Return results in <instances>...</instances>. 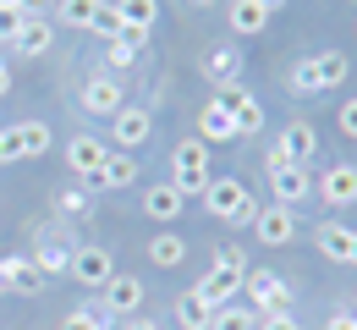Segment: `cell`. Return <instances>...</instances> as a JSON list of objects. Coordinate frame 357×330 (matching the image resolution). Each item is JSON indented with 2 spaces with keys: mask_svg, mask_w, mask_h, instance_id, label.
Returning <instances> with one entry per match:
<instances>
[{
  "mask_svg": "<svg viewBox=\"0 0 357 330\" xmlns=\"http://www.w3.org/2000/svg\"><path fill=\"white\" fill-rule=\"evenodd\" d=\"M66 276L77 286H105L116 276V259H110V248H99V242H83V248H72V259H66Z\"/></svg>",
  "mask_w": 357,
  "mask_h": 330,
  "instance_id": "6",
  "label": "cell"
},
{
  "mask_svg": "<svg viewBox=\"0 0 357 330\" xmlns=\"http://www.w3.org/2000/svg\"><path fill=\"white\" fill-rule=\"evenodd\" d=\"M269 188H275V204L280 209H297V204H308V165H280V171H269Z\"/></svg>",
  "mask_w": 357,
  "mask_h": 330,
  "instance_id": "15",
  "label": "cell"
},
{
  "mask_svg": "<svg viewBox=\"0 0 357 330\" xmlns=\"http://www.w3.org/2000/svg\"><path fill=\"white\" fill-rule=\"evenodd\" d=\"M181 209H187V198H181L171 182H154V188H143V215H149V220L171 226V220H181Z\"/></svg>",
  "mask_w": 357,
  "mask_h": 330,
  "instance_id": "17",
  "label": "cell"
},
{
  "mask_svg": "<svg viewBox=\"0 0 357 330\" xmlns=\"http://www.w3.org/2000/svg\"><path fill=\"white\" fill-rule=\"evenodd\" d=\"M50 45H55V22H50V17H28V22L17 28V39H11V50L28 55V61L50 55Z\"/></svg>",
  "mask_w": 357,
  "mask_h": 330,
  "instance_id": "18",
  "label": "cell"
},
{
  "mask_svg": "<svg viewBox=\"0 0 357 330\" xmlns=\"http://www.w3.org/2000/svg\"><path fill=\"white\" fill-rule=\"evenodd\" d=\"M204 77H215V83H236L242 77V50H231V45H215L209 55H204Z\"/></svg>",
  "mask_w": 357,
  "mask_h": 330,
  "instance_id": "22",
  "label": "cell"
},
{
  "mask_svg": "<svg viewBox=\"0 0 357 330\" xmlns=\"http://www.w3.org/2000/svg\"><path fill=\"white\" fill-rule=\"evenodd\" d=\"M313 248H319L330 264H347V259H352V226H347V220H319V226H313Z\"/></svg>",
  "mask_w": 357,
  "mask_h": 330,
  "instance_id": "16",
  "label": "cell"
},
{
  "mask_svg": "<svg viewBox=\"0 0 357 330\" xmlns=\"http://www.w3.org/2000/svg\"><path fill=\"white\" fill-rule=\"evenodd\" d=\"M6 138H11V154H17V160H45L50 127L45 121H17V127H6Z\"/></svg>",
  "mask_w": 357,
  "mask_h": 330,
  "instance_id": "19",
  "label": "cell"
},
{
  "mask_svg": "<svg viewBox=\"0 0 357 330\" xmlns=\"http://www.w3.org/2000/svg\"><path fill=\"white\" fill-rule=\"evenodd\" d=\"M17 11H22V17H50L55 0H17Z\"/></svg>",
  "mask_w": 357,
  "mask_h": 330,
  "instance_id": "37",
  "label": "cell"
},
{
  "mask_svg": "<svg viewBox=\"0 0 357 330\" xmlns=\"http://www.w3.org/2000/svg\"><path fill=\"white\" fill-rule=\"evenodd\" d=\"M259 6H264V11H280V6H286V0H259Z\"/></svg>",
  "mask_w": 357,
  "mask_h": 330,
  "instance_id": "43",
  "label": "cell"
},
{
  "mask_svg": "<svg viewBox=\"0 0 357 330\" xmlns=\"http://www.w3.org/2000/svg\"><path fill=\"white\" fill-rule=\"evenodd\" d=\"M335 121H341V133H347V138H357V99L341 105V116H335Z\"/></svg>",
  "mask_w": 357,
  "mask_h": 330,
  "instance_id": "36",
  "label": "cell"
},
{
  "mask_svg": "<svg viewBox=\"0 0 357 330\" xmlns=\"http://www.w3.org/2000/svg\"><path fill=\"white\" fill-rule=\"evenodd\" d=\"M45 276H66V259H72V242L55 232V226H45V232H33V253H28Z\"/></svg>",
  "mask_w": 357,
  "mask_h": 330,
  "instance_id": "14",
  "label": "cell"
},
{
  "mask_svg": "<svg viewBox=\"0 0 357 330\" xmlns=\"http://www.w3.org/2000/svg\"><path fill=\"white\" fill-rule=\"evenodd\" d=\"M143 50H149V33H137V28H127L121 39H110V45H105V66H110V77H121L127 66H137Z\"/></svg>",
  "mask_w": 357,
  "mask_h": 330,
  "instance_id": "20",
  "label": "cell"
},
{
  "mask_svg": "<svg viewBox=\"0 0 357 330\" xmlns=\"http://www.w3.org/2000/svg\"><path fill=\"white\" fill-rule=\"evenodd\" d=\"M275 154H280L286 165H308L313 154H319V133H313L308 121H286L280 138H275Z\"/></svg>",
  "mask_w": 357,
  "mask_h": 330,
  "instance_id": "11",
  "label": "cell"
},
{
  "mask_svg": "<svg viewBox=\"0 0 357 330\" xmlns=\"http://www.w3.org/2000/svg\"><path fill=\"white\" fill-rule=\"evenodd\" d=\"M253 237H259L264 248H286V242H297V215L280 209V204H269V209L253 215Z\"/></svg>",
  "mask_w": 357,
  "mask_h": 330,
  "instance_id": "12",
  "label": "cell"
},
{
  "mask_svg": "<svg viewBox=\"0 0 357 330\" xmlns=\"http://www.w3.org/2000/svg\"><path fill=\"white\" fill-rule=\"evenodd\" d=\"M77 105L89 110V116H116L121 105H127V89H121V77H110V72H93L89 83H83V94Z\"/></svg>",
  "mask_w": 357,
  "mask_h": 330,
  "instance_id": "9",
  "label": "cell"
},
{
  "mask_svg": "<svg viewBox=\"0 0 357 330\" xmlns=\"http://www.w3.org/2000/svg\"><path fill=\"white\" fill-rule=\"evenodd\" d=\"M324 330H357V314L341 308V314H330V320H324Z\"/></svg>",
  "mask_w": 357,
  "mask_h": 330,
  "instance_id": "39",
  "label": "cell"
},
{
  "mask_svg": "<svg viewBox=\"0 0 357 330\" xmlns=\"http://www.w3.org/2000/svg\"><path fill=\"white\" fill-rule=\"evenodd\" d=\"M0 292H6V281H0Z\"/></svg>",
  "mask_w": 357,
  "mask_h": 330,
  "instance_id": "45",
  "label": "cell"
},
{
  "mask_svg": "<svg viewBox=\"0 0 357 330\" xmlns=\"http://www.w3.org/2000/svg\"><path fill=\"white\" fill-rule=\"evenodd\" d=\"M225 22H231V33L248 39V33H264L269 28V11L259 0H231V6H225Z\"/></svg>",
  "mask_w": 357,
  "mask_h": 330,
  "instance_id": "21",
  "label": "cell"
},
{
  "mask_svg": "<svg viewBox=\"0 0 357 330\" xmlns=\"http://www.w3.org/2000/svg\"><path fill=\"white\" fill-rule=\"evenodd\" d=\"M17 154H11V138H6V127H0V165H11Z\"/></svg>",
  "mask_w": 357,
  "mask_h": 330,
  "instance_id": "41",
  "label": "cell"
},
{
  "mask_svg": "<svg viewBox=\"0 0 357 330\" xmlns=\"http://www.w3.org/2000/svg\"><path fill=\"white\" fill-rule=\"evenodd\" d=\"M347 264H352V270H357V232H352V259H347Z\"/></svg>",
  "mask_w": 357,
  "mask_h": 330,
  "instance_id": "44",
  "label": "cell"
},
{
  "mask_svg": "<svg viewBox=\"0 0 357 330\" xmlns=\"http://www.w3.org/2000/svg\"><path fill=\"white\" fill-rule=\"evenodd\" d=\"M215 270H225V276H248V253H242V248H215Z\"/></svg>",
  "mask_w": 357,
  "mask_h": 330,
  "instance_id": "35",
  "label": "cell"
},
{
  "mask_svg": "<svg viewBox=\"0 0 357 330\" xmlns=\"http://www.w3.org/2000/svg\"><path fill=\"white\" fill-rule=\"evenodd\" d=\"M198 138H204V143H231V138H236V121L225 116L215 99H209V105L198 110Z\"/></svg>",
  "mask_w": 357,
  "mask_h": 330,
  "instance_id": "24",
  "label": "cell"
},
{
  "mask_svg": "<svg viewBox=\"0 0 357 330\" xmlns=\"http://www.w3.org/2000/svg\"><path fill=\"white\" fill-rule=\"evenodd\" d=\"M116 11H121V22H127V28L149 33V28H154V17H160V0H116Z\"/></svg>",
  "mask_w": 357,
  "mask_h": 330,
  "instance_id": "30",
  "label": "cell"
},
{
  "mask_svg": "<svg viewBox=\"0 0 357 330\" xmlns=\"http://www.w3.org/2000/svg\"><path fill=\"white\" fill-rule=\"evenodd\" d=\"M171 171H209V143H204V138H176V149H171Z\"/></svg>",
  "mask_w": 357,
  "mask_h": 330,
  "instance_id": "28",
  "label": "cell"
},
{
  "mask_svg": "<svg viewBox=\"0 0 357 330\" xmlns=\"http://www.w3.org/2000/svg\"><path fill=\"white\" fill-rule=\"evenodd\" d=\"M313 193H319L330 209H352V204H357V165H347V160L330 165V171L313 182Z\"/></svg>",
  "mask_w": 357,
  "mask_h": 330,
  "instance_id": "10",
  "label": "cell"
},
{
  "mask_svg": "<svg viewBox=\"0 0 357 330\" xmlns=\"http://www.w3.org/2000/svg\"><path fill=\"white\" fill-rule=\"evenodd\" d=\"M0 281H6V292H22V297H39L45 292V270L28 259V253H11V259H0Z\"/></svg>",
  "mask_w": 357,
  "mask_h": 330,
  "instance_id": "13",
  "label": "cell"
},
{
  "mask_svg": "<svg viewBox=\"0 0 357 330\" xmlns=\"http://www.w3.org/2000/svg\"><path fill=\"white\" fill-rule=\"evenodd\" d=\"M209 314H215V308L198 297V286L176 297V325H181V330H209Z\"/></svg>",
  "mask_w": 357,
  "mask_h": 330,
  "instance_id": "27",
  "label": "cell"
},
{
  "mask_svg": "<svg viewBox=\"0 0 357 330\" xmlns=\"http://www.w3.org/2000/svg\"><path fill=\"white\" fill-rule=\"evenodd\" d=\"M225 116L236 121V138H253V133H264V99L253 94V89H242V83H225L220 94H215Z\"/></svg>",
  "mask_w": 357,
  "mask_h": 330,
  "instance_id": "4",
  "label": "cell"
},
{
  "mask_svg": "<svg viewBox=\"0 0 357 330\" xmlns=\"http://www.w3.org/2000/svg\"><path fill=\"white\" fill-rule=\"evenodd\" d=\"M121 330H165V325H160V320H137V314H132V320H127Z\"/></svg>",
  "mask_w": 357,
  "mask_h": 330,
  "instance_id": "40",
  "label": "cell"
},
{
  "mask_svg": "<svg viewBox=\"0 0 357 330\" xmlns=\"http://www.w3.org/2000/svg\"><path fill=\"white\" fill-rule=\"evenodd\" d=\"M352 77V55H341V50H319V55H303L297 66H291V89L297 94H324V89H341Z\"/></svg>",
  "mask_w": 357,
  "mask_h": 330,
  "instance_id": "1",
  "label": "cell"
},
{
  "mask_svg": "<svg viewBox=\"0 0 357 330\" xmlns=\"http://www.w3.org/2000/svg\"><path fill=\"white\" fill-rule=\"evenodd\" d=\"M89 33H99V39H105V45H110V39H121V33H127V22H121V11H116V0H99V11H93Z\"/></svg>",
  "mask_w": 357,
  "mask_h": 330,
  "instance_id": "31",
  "label": "cell"
},
{
  "mask_svg": "<svg viewBox=\"0 0 357 330\" xmlns=\"http://www.w3.org/2000/svg\"><path fill=\"white\" fill-rule=\"evenodd\" d=\"M352 303H357V292H352Z\"/></svg>",
  "mask_w": 357,
  "mask_h": 330,
  "instance_id": "46",
  "label": "cell"
},
{
  "mask_svg": "<svg viewBox=\"0 0 357 330\" xmlns=\"http://www.w3.org/2000/svg\"><path fill=\"white\" fill-rule=\"evenodd\" d=\"M93 11H99V0H55V22H66V28H89Z\"/></svg>",
  "mask_w": 357,
  "mask_h": 330,
  "instance_id": "32",
  "label": "cell"
},
{
  "mask_svg": "<svg viewBox=\"0 0 357 330\" xmlns=\"http://www.w3.org/2000/svg\"><path fill=\"white\" fill-rule=\"evenodd\" d=\"M149 138H154V110H149V105H121V110L110 116V149L137 154Z\"/></svg>",
  "mask_w": 357,
  "mask_h": 330,
  "instance_id": "5",
  "label": "cell"
},
{
  "mask_svg": "<svg viewBox=\"0 0 357 330\" xmlns=\"http://www.w3.org/2000/svg\"><path fill=\"white\" fill-rule=\"evenodd\" d=\"M132 182H137V154L110 149V160H105V171H99V182H93V188H132Z\"/></svg>",
  "mask_w": 357,
  "mask_h": 330,
  "instance_id": "25",
  "label": "cell"
},
{
  "mask_svg": "<svg viewBox=\"0 0 357 330\" xmlns=\"http://www.w3.org/2000/svg\"><path fill=\"white\" fill-rule=\"evenodd\" d=\"M11 94V66H6V61H0V99Z\"/></svg>",
  "mask_w": 357,
  "mask_h": 330,
  "instance_id": "42",
  "label": "cell"
},
{
  "mask_svg": "<svg viewBox=\"0 0 357 330\" xmlns=\"http://www.w3.org/2000/svg\"><path fill=\"white\" fill-rule=\"evenodd\" d=\"M181 259H187V242L176 232H154L149 237V264H160V270H176Z\"/></svg>",
  "mask_w": 357,
  "mask_h": 330,
  "instance_id": "26",
  "label": "cell"
},
{
  "mask_svg": "<svg viewBox=\"0 0 357 330\" xmlns=\"http://www.w3.org/2000/svg\"><path fill=\"white\" fill-rule=\"evenodd\" d=\"M137 308H143V281H137V276H110V281L99 286V314L132 320Z\"/></svg>",
  "mask_w": 357,
  "mask_h": 330,
  "instance_id": "7",
  "label": "cell"
},
{
  "mask_svg": "<svg viewBox=\"0 0 357 330\" xmlns=\"http://www.w3.org/2000/svg\"><path fill=\"white\" fill-rule=\"evenodd\" d=\"M209 330H259V314L248 303H225V308L209 314Z\"/></svg>",
  "mask_w": 357,
  "mask_h": 330,
  "instance_id": "29",
  "label": "cell"
},
{
  "mask_svg": "<svg viewBox=\"0 0 357 330\" xmlns=\"http://www.w3.org/2000/svg\"><path fill=\"white\" fill-rule=\"evenodd\" d=\"M55 209L72 215V220H83V215H93V193L89 188H61L55 193Z\"/></svg>",
  "mask_w": 357,
  "mask_h": 330,
  "instance_id": "33",
  "label": "cell"
},
{
  "mask_svg": "<svg viewBox=\"0 0 357 330\" xmlns=\"http://www.w3.org/2000/svg\"><path fill=\"white\" fill-rule=\"evenodd\" d=\"M116 320L110 314H99V308H72L66 320H61V330H110Z\"/></svg>",
  "mask_w": 357,
  "mask_h": 330,
  "instance_id": "34",
  "label": "cell"
},
{
  "mask_svg": "<svg viewBox=\"0 0 357 330\" xmlns=\"http://www.w3.org/2000/svg\"><path fill=\"white\" fill-rule=\"evenodd\" d=\"M259 330H303L291 314H269V320H259Z\"/></svg>",
  "mask_w": 357,
  "mask_h": 330,
  "instance_id": "38",
  "label": "cell"
},
{
  "mask_svg": "<svg viewBox=\"0 0 357 330\" xmlns=\"http://www.w3.org/2000/svg\"><path fill=\"white\" fill-rule=\"evenodd\" d=\"M236 292H242V276H225V270H209V276L198 281V297H204L209 308H225V303H236Z\"/></svg>",
  "mask_w": 357,
  "mask_h": 330,
  "instance_id": "23",
  "label": "cell"
},
{
  "mask_svg": "<svg viewBox=\"0 0 357 330\" xmlns=\"http://www.w3.org/2000/svg\"><path fill=\"white\" fill-rule=\"evenodd\" d=\"M242 292H248V308H253L259 320H269V314H291V308H297V292L280 281L275 270H248V276H242Z\"/></svg>",
  "mask_w": 357,
  "mask_h": 330,
  "instance_id": "3",
  "label": "cell"
},
{
  "mask_svg": "<svg viewBox=\"0 0 357 330\" xmlns=\"http://www.w3.org/2000/svg\"><path fill=\"white\" fill-rule=\"evenodd\" d=\"M105 160H110V143L93 138V133H77V138L66 143V165H72V177H83V182H99V171H105Z\"/></svg>",
  "mask_w": 357,
  "mask_h": 330,
  "instance_id": "8",
  "label": "cell"
},
{
  "mask_svg": "<svg viewBox=\"0 0 357 330\" xmlns=\"http://www.w3.org/2000/svg\"><path fill=\"white\" fill-rule=\"evenodd\" d=\"M204 209L225 220V226H253V215H259V204H253V193L242 188L236 177H215L209 193H204Z\"/></svg>",
  "mask_w": 357,
  "mask_h": 330,
  "instance_id": "2",
  "label": "cell"
}]
</instances>
